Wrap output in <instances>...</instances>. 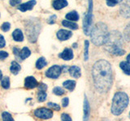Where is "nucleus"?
<instances>
[{"instance_id": "0eeeda50", "label": "nucleus", "mask_w": 130, "mask_h": 121, "mask_svg": "<svg viewBox=\"0 0 130 121\" xmlns=\"http://www.w3.org/2000/svg\"><path fill=\"white\" fill-rule=\"evenodd\" d=\"M34 115L39 119H51L53 116V112H52V111L50 110V109H47L45 107H41L38 109H36L34 111Z\"/></svg>"}, {"instance_id": "5701e85b", "label": "nucleus", "mask_w": 130, "mask_h": 121, "mask_svg": "<svg viewBox=\"0 0 130 121\" xmlns=\"http://www.w3.org/2000/svg\"><path fill=\"white\" fill-rule=\"evenodd\" d=\"M10 70L13 74H18V72L20 70V66L18 62H12L11 64V67H10Z\"/></svg>"}, {"instance_id": "c756f323", "label": "nucleus", "mask_w": 130, "mask_h": 121, "mask_svg": "<svg viewBox=\"0 0 130 121\" xmlns=\"http://www.w3.org/2000/svg\"><path fill=\"white\" fill-rule=\"evenodd\" d=\"M53 93L56 95H63L64 94V90L59 86H56L53 89Z\"/></svg>"}, {"instance_id": "2f4dec72", "label": "nucleus", "mask_w": 130, "mask_h": 121, "mask_svg": "<svg viewBox=\"0 0 130 121\" xmlns=\"http://www.w3.org/2000/svg\"><path fill=\"white\" fill-rule=\"evenodd\" d=\"M10 27H11V24H10L9 23H7V22H5V23H3L2 24L1 29H2L3 32H7V31H9Z\"/></svg>"}, {"instance_id": "473e14b6", "label": "nucleus", "mask_w": 130, "mask_h": 121, "mask_svg": "<svg viewBox=\"0 0 130 121\" xmlns=\"http://www.w3.org/2000/svg\"><path fill=\"white\" fill-rule=\"evenodd\" d=\"M121 3V1H116V0H108L107 1V5L109 7H115L118 3Z\"/></svg>"}, {"instance_id": "f8f14e48", "label": "nucleus", "mask_w": 130, "mask_h": 121, "mask_svg": "<svg viewBox=\"0 0 130 121\" xmlns=\"http://www.w3.org/2000/svg\"><path fill=\"white\" fill-rule=\"evenodd\" d=\"M84 117H83V121H88L89 118V114H90V107H89V101L86 98V96L85 95L84 99Z\"/></svg>"}, {"instance_id": "4468645a", "label": "nucleus", "mask_w": 130, "mask_h": 121, "mask_svg": "<svg viewBox=\"0 0 130 121\" xmlns=\"http://www.w3.org/2000/svg\"><path fill=\"white\" fill-rule=\"evenodd\" d=\"M36 3H37V2L34 1V0H32V1H28L25 3H23L21 5H20L18 7V9L21 11H26L28 10H32L34 6L36 5Z\"/></svg>"}, {"instance_id": "1a4fd4ad", "label": "nucleus", "mask_w": 130, "mask_h": 121, "mask_svg": "<svg viewBox=\"0 0 130 121\" xmlns=\"http://www.w3.org/2000/svg\"><path fill=\"white\" fill-rule=\"evenodd\" d=\"M120 14L124 18H130V1L122 3L120 6Z\"/></svg>"}, {"instance_id": "423d86ee", "label": "nucleus", "mask_w": 130, "mask_h": 121, "mask_svg": "<svg viewBox=\"0 0 130 121\" xmlns=\"http://www.w3.org/2000/svg\"><path fill=\"white\" fill-rule=\"evenodd\" d=\"M92 19H93V2H89V8L85 15L84 21H83V30L85 34L89 36L91 32V25H92Z\"/></svg>"}, {"instance_id": "6ab92c4d", "label": "nucleus", "mask_w": 130, "mask_h": 121, "mask_svg": "<svg viewBox=\"0 0 130 121\" xmlns=\"http://www.w3.org/2000/svg\"><path fill=\"white\" fill-rule=\"evenodd\" d=\"M63 86L67 89V90L72 91L76 87V82L74 80H67L63 83Z\"/></svg>"}, {"instance_id": "72a5a7b5", "label": "nucleus", "mask_w": 130, "mask_h": 121, "mask_svg": "<svg viewBox=\"0 0 130 121\" xmlns=\"http://www.w3.org/2000/svg\"><path fill=\"white\" fill-rule=\"evenodd\" d=\"M61 119H62V121H72L70 115L66 114V113H63V114L61 115Z\"/></svg>"}, {"instance_id": "a878e982", "label": "nucleus", "mask_w": 130, "mask_h": 121, "mask_svg": "<svg viewBox=\"0 0 130 121\" xmlns=\"http://www.w3.org/2000/svg\"><path fill=\"white\" fill-rule=\"evenodd\" d=\"M2 87L4 89H8L10 87V78L8 77H4L2 79Z\"/></svg>"}, {"instance_id": "cd10ccee", "label": "nucleus", "mask_w": 130, "mask_h": 121, "mask_svg": "<svg viewBox=\"0 0 130 121\" xmlns=\"http://www.w3.org/2000/svg\"><path fill=\"white\" fill-rule=\"evenodd\" d=\"M89 41L88 40H85V52H84L85 60H88V59H89Z\"/></svg>"}, {"instance_id": "dca6fc26", "label": "nucleus", "mask_w": 130, "mask_h": 121, "mask_svg": "<svg viewBox=\"0 0 130 121\" xmlns=\"http://www.w3.org/2000/svg\"><path fill=\"white\" fill-rule=\"evenodd\" d=\"M52 6L55 10H60L68 6V2L65 1V0H56V1L53 2Z\"/></svg>"}, {"instance_id": "a19ab883", "label": "nucleus", "mask_w": 130, "mask_h": 121, "mask_svg": "<svg viewBox=\"0 0 130 121\" xmlns=\"http://www.w3.org/2000/svg\"><path fill=\"white\" fill-rule=\"evenodd\" d=\"M13 52H14V54L15 55H19V53H20V49H19L18 48H14Z\"/></svg>"}, {"instance_id": "2eb2a0df", "label": "nucleus", "mask_w": 130, "mask_h": 121, "mask_svg": "<svg viewBox=\"0 0 130 121\" xmlns=\"http://www.w3.org/2000/svg\"><path fill=\"white\" fill-rule=\"evenodd\" d=\"M68 71H69V74L72 77L75 78H78L80 77L81 75V72H80V69L78 66H73L72 67H70L68 69Z\"/></svg>"}, {"instance_id": "a211bd4d", "label": "nucleus", "mask_w": 130, "mask_h": 121, "mask_svg": "<svg viewBox=\"0 0 130 121\" xmlns=\"http://www.w3.org/2000/svg\"><path fill=\"white\" fill-rule=\"evenodd\" d=\"M12 37L13 39L15 40V41H22L24 40V35H23V32L20 29H15L13 33H12Z\"/></svg>"}, {"instance_id": "58836bf2", "label": "nucleus", "mask_w": 130, "mask_h": 121, "mask_svg": "<svg viewBox=\"0 0 130 121\" xmlns=\"http://www.w3.org/2000/svg\"><path fill=\"white\" fill-rule=\"evenodd\" d=\"M68 103H69V99L68 98H63V100H62V105H63V107H66L68 105Z\"/></svg>"}, {"instance_id": "bb28decb", "label": "nucleus", "mask_w": 130, "mask_h": 121, "mask_svg": "<svg viewBox=\"0 0 130 121\" xmlns=\"http://www.w3.org/2000/svg\"><path fill=\"white\" fill-rule=\"evenodd\" d=\"M2 118H3V121H14L11 115L10 114V113L7 112V111L3 112Z\"/></svg>"}, {"instance_id": "e433bc0d", "label": "nucleus", "mask_w": 130, "mask_h": 121, "mask_svg": "<svg viewBox=\"0 0 130 121\" xmlns=\"http://www.w3.org/2000/svg\"><path fill=\"white\" fill-rule=\"evenodd\" d=\"M56 19H57V16L55 15H51V16H50V18L48 19V23H54L55 22V20H56Z\"/></svg>"}, {"instance_id": "b1692460", "label": "nucleus", "mask_w": 130, "mask_h": 121, "mask_svg": "<svg viewBox=\"0 0 130 121\" xmlns=\"http://www.w3.org/2000/svg\"><path fill=\"white\" fill-rule=\"evenodd\" d=\"M46 60L44 57H40L38 60L36 62V68L38 69V70H41L43 67H45L46 66Z\"/></svg>"}, {"instance_id": "20e7f679", "label": "nucleus", "mask_w": 130, "mask_h": 121, "mask_svg": "<svg viewBox=\"0 0 130 121\" xmlns=\"http://www.w3.org/2000/svg\"><path fill=\"white\" fill-rule=\"evenodd\" d=\"M128 104V96L124 92H117L114 95L111 105V112L113 115H119L123 112Z\"/></svg>"}, {"instance_id": "4be33fe9", "label": "nucleus", "mask_w": 130, "mask_h": 121, "mask_svg": "<svg viewBox=\"0 0 130 121\" xmlns=\"http://www.w3.org/2000/svg\"><path fill=\"white\" fill-rule=\"evenodd\" d=\"M31 54V51L28 49V48L27 47H24L23 48L21 51H20V53H19V56H20V57L24 60V59H26L27 57H28V56H30Z\"/></svg>"}, {"instance_id": "79ce46f5", "label": "nucleus", "mask_w": 130, "mask_h": 121, "mask_svg": "<svg viewBox=\"0 0 130 121\" xmlns=\"http://www.w3.org/2000/svg\"><path fill=\"white\" fill-rule=\"evenodd\" d=\"M127 62L130 63V53L127 56Z\"/></svg>"}, {"instance_id": "4c0bfd02", "label": "nucleus", "mask_w": 130, "mask_h": 121, "mask_svg": "<svg viewBox=\"0 0 130 121\" xmlns=\"http://www.w3.org/2000/svg\"><path fill=\"white\" fill-rule=\"evenodd\" d=\"M5 45H6L5 39H4V37L2 35H0V48H3Z\"/></svg>"}, {"instance_id": "f3484780", "label": "nucleus", "mask_w": 130, "mask_h": 121, "mask_svg": "<svg viewBox=\"0 0 130 121\" xmlns=\"http://www.w3.org/2000/svg\"><path fill=\"white\" fill-rule=\"evenodd\" d=\"M66 19L68 21H77L79 19V15L76 11H72L71 12H68V13L66 15Z\"/></svg>"}, {"instance_id": "412c9836", "label": "nucleus", "mask_w": 130, "mask_h": 121, "mask_svg": "<svg viewBox=\"0 0 130 121\" xmlns=\"http://www.w3.org/2000/svg\"><path fill=\"white\" fill-rule=\"evenodd\" d=\"M62 24L63 27H68L70 28V29H72V30H76L78 28V25L74 23V22H71V21H68V20L65 19V20H63L62 21Z\"/></svg>"}, {"instance_id": "9d476101", "label": "nucleus", "mask_w": 130, "mask_h": 121, "mask_svg": "<svg viewBox=\"0 0 130 121\" xmlns=\"http://www.w3.org/2000/svg\"><path fill=\"white\" fill-rule=\"evenodd\" d=\"M38 86V82L35 79L34 77L28 76L24 80V87L27 89H34Z\"/></svg>"}, {"instance_id": "aec40b11", "label": "nucleus", "mask_w": 130, "mask_h": 121, "mask_svg": "<svg viewBox=\"0 0 130 121\" xmlns=\"http://www.w3.org/2000/svg\"><path fill=\"white\" fill-rule=\"evenodd\" d=\"M121 70L127 75H130V63L128 62H121L120 64Z\"/></svg>"}, {"instance_id": "ea45409f", "label": "nucleus", "mask_w": 130, "mask_h": 121, "mask_svg": "<svg viewBox=\"0 0 130 121\" xmlns=\"http://www.w3.org/2000/svg\"><path fill=\"white\" fill-rule=\"evenodd\" d=\"M20 3H21V1H16V0H13V1H10V4L11 6H15V5H18V4H20Z\"/></svg>"}, {"instance_id": "c03bdc74", "label": "nucleus", "mask_w": 130, "mask_h": 121, "mask_svg": "<svg viewBox=\"0 0 130 121\" xmlns=\"http://www.w3.org/2000/svg\"><path fill=\"white\" fill-rule=\"evenodd\" d=\"M73 48H76V44H73Z\"/></svg>"}, {"instance_id": "f03ea898", "label": "nucleus", "mask_w": 130, "mask_h": 121, "mask_svg": "<svg viewBox=\"0 0 130 121\" xmlns=\"http://www.w3.org/2000/svg\"><path fill=\"white\" fill-rule=\"evenodd\" d=\"M123 36L119 31H112L109 32L107 39L104 44L106 50L116 56H123L125 50L122 48L123 45Z\"/></svg>"}, {"instance_id": "7c9ffc66", "label": "nucleus", "mask_w": 130, "mask_h": 121, "mask_svg": "<svg viewBox=\"0 0 130 121\" xmlns=\"http://www.w3.org/2000/svg\"><path fill=\"white\" fill-rule=\"evenodd\" d=\"M48 107L51 109H53L55 111H59L60 110V107L59 106L57 103H48Z\"/></svg>"}, {"instance_id": "f704fd0d", "label": "nucleus", "mask_w": 130, "mask_h": 121, "mask_svg": "<svg viewBox=\"0 0 130 121\" xmlns=\"http://www.w3.org/2000/svg\"><path fill=\"white\" fill-rule=\"evenodd\" d=\"M38 90L39 91H44V92H46V90H47V86L45 83H40L38 86Z\"/></svg>"}, {"instance_id": "c9c22d12", "label": "nucleus", "mask_w": 130, "mask_h": 121, "mask_svg": "<svg viewBox=\"0 0 130 121\" xmlns=\"http://www.w3.org/2000/svg\"><path fill=\"white\" fill-rule=\"evenodd\" d=\"M8 56V53L5 51H0V60H4Z\"/></svg>"}, {"instance_id": "393cba45", "label": "nucleus", "mask_w": 130, "mask_h": 121, "mask_svg": "<svg viewBox=\"0 0 130 121\" xmlns=\"http://www.w3.org/2000/svg\"><path fill=\"white\" fill-rule=\"evenodd\" d=\"M123 38H124L128 42L130 41V22L128 23V25L126 26V27L124 28Z\"/></svg>"}, {"instance_id": "9b49d317", "label": "nucleus", "mask_w": 130, "mask_h": 121, "mask_svg": "<svg viewBox=\"0 0 130 121\" xmlns=\"http://www.w3.org/2000/svg\"><path fill=\"white\" fill-rule=\"evenodd\" d=\"M72 36V32L65 29H60L57 32V37L60 40H67Z\"/></svg>"}, {"instance_id": "37998d69", "label": "nucleus", "mask_w": 130, "mask_h": 121, "mask_svg": "<svg viewBox=\"0 0 130 121\" xmlns=\"http://www.w3.org/2000/svg\"><path fill=\"white\" fill-rule=\"evenodd\" d=\"M3 78V74H2V71L0 70V80Z\"/></svg>"}, {"instance_id": "6e6552de", "label": "nucleus", "mask_w": 130, "mask_h": 121, "mask_svg": "<svg viewBox=\"0 0 130 121\" xmlns=\"http://www.w3.org/2000/svg\"><path fill=\"white\" fill-rule=\"evenodd\" d=\"M61 72H62V68H61L59 66L55 65V66L50 67L46 70V76L50 78L55 79L57 78H59V75L61 74Z\"/></svg>"}, {"instance_id": "f257e3e1", "label": "nucleus", "mask_w": 130, "mask_h": 121, "mask_svg": "<svg viewBox=\"0 0 130 121\" xmlns=\"http://www.w3.org/2000/svg\"><path fill=\"white\" fill-rule=\"evenodd\" d=\"M93 83L99 93H107L112 85V70L111 64L105 60L94 63L92 70Z\"/></svg>"}, {"instance_id": "ddd939ff", "label": "nucleus", "mask_w": 130, "mask_h": 121, "mask_svg": "<svg viewBox=\"0 0 130 121\" xmlns=\"http://www.w3.org/2000/svg\"><path fill=\"white\" fill-rule=\"evenodd\" d=\"M60 58L65 60H70L73 58V52L71 48H67L59 55Z\"/></svg>"}, {"instance_id": "7ed1b4c3", "label": "nucleus", "mask_w": 130, "mask_h": 121, "mask_svg": "<svg viewBox=\"0 0 130 121\" xmlns=\"http://www.w3.org/2000/svg\"><path fill=\"white\" fill-rule=\"evenodd\" d=\"M108 27L103 22L97 23L90 32L91 40L95 45L100 46L105 44L108 36Z\"/></svg>"}, {"instance_id": "c85d7f7f", "label": "nucleus", "mask_w": 130, "mask_h": 121, "mask_svg": "<svg viewBox=\"0 0 130 121\" xmlns=\"http://www.w3.org/2000/svg\"><path fill=\"white\" fill-rule=\"evenodd\" d=\"M46 93L44 91H38V99L39 102H44L46 99Z\"/></svg>"}, {"instance_id": "39448f33", "label": "nucleus", "mask_w": 130, "mask_h": 121, "mask_svg": "<svg viewBox=\"0 0 130 121\" xmlns=\"http://www.w3.org/2000/svg\"><path fill=\"white\" fill-rule=\"evenodd\" d=\"M40 32V23L38 21L29 20L26 24V33L28 38L31 42H35L38 39Z\"/></svg>"}, {"instance_id": "a18cd8bd", "label": "nucleus", "mask_w": 130, "mask_h": 121, "mask_svg": "<svg viewBox=\"0 0 130 121\" xmlns=\"http://www.w3.org/2000/svg\"><path fill=\"white\" fill-rule=\"evenodd\" d=\"M129 118H130V113H129Z\"/></svg>"}]
</instances>
